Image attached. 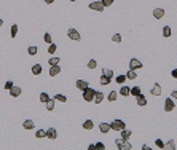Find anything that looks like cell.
<instances>
[{"label": "cell", "mask_w": 177, "mask_h": 150, "mask_svg": "<svg viewBox=\"0 0 177 150\" xmlns=\"http://www.w3.org/2000/svg\"><path fill=\"white\" fill-rule=\"evenodd\" d=\"M59 62H61V59H59V57H56V56H54V57H50V59H48V64H50V65H57Z\"/></svg>", "instance_id": "31"}, {"label": "cell", "mask_w": 177, "mask_h": 150, "mask_svg": "<svg viewBox=\"0 0 177 150\" xmlns=\"http://www.w3.org/2000/svg\"><path fill=\"white\" fill-rule=\"evenodd\" d=\"M131 134H133V133H131L129 130H126V128H125V130H121V139H126V141H129Z\"/></svg>", "instance_id": "22"}, {"label": "cell", "mask_w": 177, "mask_h": 150, "mask_svg": "<svg viewBox=\"0 0 177 150\" xmlns=\"http://www.w3.org/2000/svg\"><path fill=\"white\" fill-rule=\"evenodd\" d=\"M163 37H164V38L171 37V27H169V26H164V27H163Z\"/></svg>", "instance_id": "33"}, {"label": "cell", "mask_w": 177, "mask_h": 150, "mask_svg": "<svg viewBox=\"0 0 177 150\" xmlns=\"http://www.w3.org/2000/svg\"><path fill=\"white\" fill-rule=\"evenodd\" d=\"M75 85H77V89H80V91H85V89L88 88V81H85V80H77L75 81Z\"/></svg>", "instance_id": "13"}, {"label": "cell", "mask_w": 177, "mask_h": 150, "mask_svg": "<svg viewBox=\"0 0 177 150\" xmlns=\"http://www.w3.org/2000/svg\"><path fill=\"white\" fill-rule=\"evenodd\" d=\"M96 67H97V62L94 61V59H89V61H88V69L89 70H94Z\"/></svg>", "instance_id": "35"}, {"label": "cell", "mask_w": 177, "mask_h": 150, "mask_svg": "<svg viewBox=\"0 0 177 150\" xmlns=\"http://www.w3.org/2000/svg\"><path fill=\"white\" fill-rule=\"evenodd\" d=\"M115 145H117L118 150H131L133 149L131 142L126 141V139H118V141H115Z\"/></svg>", "instance_id": "1"}, {"label": "cell", "mask_w": 177, "mask_h": 150, "mask_svg": "<svg viewBox=\"0 0 177 150\" xmlns=\"http://www.w3.org/2000/svg\"><path fill=\"white\" fill-rule=\"evenodd\" d=\"M88 150H96V145H94V144H93V145H89Z\"/></svg>", "instance_id": "48"}, {"label": "cell", "mask_w": 177, "mask_h": 150, "mask_svg": "<svg viewBox=\"0 0 177 150\" xmlns=\"http://www.w3.org/2000/svg\"><path fill=\"white\" fill-rule=\"evenodd\" d=\"M27 53H29V56H35V54L38 53V48L32 45V46H29L27 48Z\"/></svg>", "instance_id": "24"}, {"label": "cell", "mask_w": 177, "mask_h": 150, "mask_svg": "<svg viewBox=\"0 0 177 150\" xmlns=\"http://www.w3.org/2000/svg\"><path fill=\"white\" fill-rule=\"evenodd\" d=\"M115 80H117V83H120V85H123V83H125V81L128 80V78H126V75H118V77L115 78Z\"/></svg>", "instance_id": "37"}, {"label": "cell", "mask_w": 177, "mask_h": 150, "mask_svg": "<svg viewBox=\"0 0 177 150\" xmlns=\"http://www.w3.org/2000/svg\"><path fill=\"white\" fill-rule=\"evenodd\" d=\"M144 67V64H142L139 59H136V57H133L131 61H129V69H134V70H139Z\"/></svg>", "instance_id": "6"}, {"label": "cell", "mask_w": 177, "mask_h": 150, "mask_svg": "<svg viewBox=\"0 0 177 150\" xmlns=\"http://www.w3.org/2000/svg\"><path fill=\"white\" fill-rule=\"evenodd\" d=\"M22 128H24V130H34V128H35V123H34L32 120H24Z\"/></svg>", "instance_id": "17"}, {"label": "cell", "mask_w": 177, "mask_h": 150, "mask_svg": "<svg viewBox=\"0 0 177 150\" xmlns=\"http://www.w3.org/2000/svg\"><path fill=\"white\" fill-rule=\"evenodd\" d=\"M164 149H168V150H176L177 149V145H176V142H174V139H171V141L166 144V147Z\"/></svg>", "instance_id": "25"}, {"label": "cell", "mask_w": 177, "mask_h": 150, "mask_svg": "<svg viewBox=\"0 0 177 150\" xmlns=\"http://www.w3.org/2000/svg\"><path fill=\"white\" fill-rule=\"evenodd\" d=\"M117 97H118V93H117V91H112V93H109L107 99H109L110 102H115V101H117Z\"/></svg>", "instance_id": "26"}, {"label": "cell", "mask_w": 177, "mask_h": 150, "mask_svg": "<svg viewBox=\"0 0 177 150\" xmlns=\"http://www.w3.org/2000/svg\"><path fill=\"white\" fill-rule=\"evenodd\" d=\"M69 2H75V0H69Z\"/></svg>", "instance_id": "50"}, {"label": "cell", "mask_w": 177, "mask_h": 150, "mask_svg": "<svg viewBox=\"0 0 177 150\" xmlns=\"http://www.w3.org/2000/svg\"><path fill=\"white\" fill-rule=\"evenodd\" d=\"M113 2H115V0H102V5H104L105 8H107V7H112Z\"/></svg>", "instance_id": "41"}, {"label": "cell", "mask_w": 177, "mask_h": 150, "mask_svg": "<svg viewBox=\"0 0 177 150\" xmlns=\"http://www.w3.org/2000/svg\"><path fill=\"white\" fill-rule=\"evenodd\" d=\"M56 50H57V46L54 43H50L48 45V54H51V56H53V54L56 53Z\"/></svg>", "instance_id": "30"}, {"label": "cell", "mask_w": 177, "mask_h": 150, "mask_svg": "<svg viewBox=\"0 0 177 150\" xmlns=\"http://www.w3.org/2000/svg\"><path fill=\"white\" fill-rule=\"evenodd\" d=\"M104 101V93H101V91H96V96H94V101L96 104H101V102Z\"/></svg>", "instance_id": "20"}, {"label": "cell", "mask_w": 177, "mask_h": 150, "mask_svg": "<svg viewBox=\"0 0 177 150\" xmlns=\"http://www.w3.org/2000/svg\"><path fill=\"white\" fill-rule=\"evenodd\" d=\"M150 94L152 96H161V85L160 83H153L152 89H150Z\"/></svg>", "instance_id": "8"}, {"label": "cell", "mask_w": 177, "mask_h": 150, "mask_svg": "<svg viewBox=\"0 0 177 150\" xmlns=\"http://www.w3.org/2000/svg\"><path fill=\"white\" fill-rule=\"evenodd\" d=\"M35 137H37V139H43V137H46V131H45V130H38V131L35 133Z\"/></svg>", "instance_id": "32"}, {"label": "cell", "mask_w": 177, "mask_h": 150, "mask_svg": "<svg viewBox=\"0 0 177 150\" xmlns=\"http://www.w3.org/2000/svg\"><path fill=\"white\" fill-rule=\"evenodd\" d=\"M11 86H13V81H7V83H5V89H7V91H10Z\"/></svg>", "instance_id": "44"}, {"label": "cell", "mask_w": 177, "mask_h": 150, "mask_svg": "<svg viewBox=\"0 0 177 150\" xmlns=\"http://www.w3.org/2000/svg\"><path fill=\"white\" fill-rule=\"evenodd\" d=\"M102 75H107V77L112 78L113 77V70L112 69H104V70H102Z\"/></svg>", "instance_id": "40"}, {"label": "cell", "mask_w": 177, "mask_h": 150, "mask_svg": "<svg viewBox=\"0 0 177 150\" xmlns=\"http://www.w3.org/2000/svg\"><path fill=\"white\" fill-rule=\"evenodd\" d=\"M171 97H172L174 101H177V89H174L172 93H171Z\"/></svg>", "instance_id": "45"}, {"label": "cell", "mask_w": 177, "mask_h": 150, "mask_svg": "<svg viewBox=\"0 0 177 150\" xmlns=\"http://www.w3.org/2000/svg\"><path fill=\"white\" fill-rule=\"evenodd\" d=\"M53 2H54V0H45V3H46V5H51Z\"/></svg>", "instance_id": "47"}, {"label": "cell", "mask_w": 177, "mask_h": 150, "mask_svg": "<svg viewBox=\"0 0 177 150\" xmlns=\"http://www.w3.org/2000/svg\"><path fill=\"white\" fill-rule=\"evenodd\" d=\"M94 96H96V89L89 88V86L83 91V99H85L86 102H93V101H94Z\"/></svg>", "instance_id": "2"}, {"label": "cell", "mask_w": 177, "mask_h": 150, "mask_svg": "<svg viewBox=\"0 0 177 150\" xmlns=\"http://www.w3.org/2000/svg\"><path fill=\"white\" fill-rule=\"evenodd\" d=\"M112 42L113 43H121V35L120 34H115V35L112 37Z\"/></svg>", "instance_id": "39"}, {"label": "cell", "mask_w": 177, "mask_h": 150, "mask_svg": "<svg viewBox=\"0 0 177 150\" xmlns=\"http://www.w3.org/2000/svg\"><path fill=\"white\" fill-rule=\"evenodd\" d=\"M67 35H69V38H70V40H73V42H80V34H78V30H77V29H73V27H70L67 30Z\"/></svg>", "instance_id": "4"}, {"label": "cell", "mask_w": 177, "mask_h": 150, "mask_svg": "<svg viewBox=\"0 0 177 150\" xmlns=\"http://www.w3.org/2000/svg\"><path fill=\"white\" fill-rule=\"evenodd\" d=\"M126 78H128V80H136L137 78V70L129 69L128 72H126Z\"/></svg>", "instance_id": "16"}, {"label": "cell", "mask_w": 177, "mask_h": 150, "mask_svg": "<svg viewBox=\"0 0 177 150\" xmlns=\"http://www.w3.org/2000/svg\"><path fill=\"white\" fill-rule=\"evenodd\" d=\"M155 145L158 147V149H164L166 147V144L163 141H161V139H157V141H155Z\"/></svg>", "instance_id": "38"}, {"label": "cell", "mask_w": 177, "mask_h": 150, "mask_svg": "<svg viewBox=\"0 0 177 150\" xmlns=\"http://www.w3.org/2000/svg\"><path fill=\"white\" fill-rule=\"evenodd\" d=\"M2 26H3V21H2V19H0V27H2Z\"/></svg>", "instance_id": "49"}, {"label": "cell", "mask_w": 177, "mask_h": 150, "mask_svg": "<svg viewBox=\"0 0 177 150\" xmlns=\"http://www.w3.org/2000/svg\"><path fill=\"white\" fill-rule=\"evenodd\" d=\"M83 128H85V130H89V131H91V130L94 128V123L91 122V120H86V122L83 123Z\"/></svg>", "instance_id": "28"}, {"label": "cell", "mask_w": 177, "mask_h": 150, "mask_svg": "<svg viewBox=\"0 0 177 150\" xmlns=\"http://www.w3.org/2000/svg\"><path fill=\"white\" fill-rule=\"evenodd\" d=\"M59 73H61L59 64L57 65H50V77H56V75H59Z\"/></svg>", "instance_id": "12"}, {"label": "cell", "mask_w": 177, "mask_h": 150, "mask_svg": "<svg viewBox=\"0 0 177 150\" xmlns=\"http://www.w3.org/2000/svg\"><path fill=\"white\" fill-rule=\"evenodd\" d=\"M171 75H172V78H176V80H177V69H174L172 72H171Z\"/></svg>", "instance_id": "46"}, {"label": "cell", "mask_w": 177, "mask_h": 150, "mask_svg": "<svg viewBox=\"0 0 177 150\" xmlns=\"http://www.w3.org/2000/svg\"><path fill=\"white\" fill-rule=\"evenodd\" d=\"M94 145H96V150H105V144H102V142H97Z\"/></svg>", "instance_id": "42"}, {"label": "cell", "mask_w": 177, "mask_h": 150, "mask_svg": "<svg viewBox=\"0 0 177 150\" xmlns=\"http://www.w3.org/2000/svg\"><path fill=\"white\" fill-rule=\"evenodd\" d=\"M118 94H121V96H129V94H131V88L123 85V86L120 88V91H118Z\"/></svg>", "instance_id": "18"}, {"label": "cell", "mask_w": 177, "mask_h": 150, "mask_svg": "<svg viewBox=\"0 0 177 150\" xmlns=\"http://www.w3.org/2000/svg\"><path fill=\"white\" fill-rule=\"evenodd\" d=\"M101 85H110L112 83V78L107 77V75H101V81H99Z\"/></svg>", "instance_id": "21"}, {"label": "cell", "mask_w": 177, "mask_h": 150, "mask_svg": "<svg viewBox=\"0 0 177 150\" xmlns=\"http://www.w3.org/2000/svg\"><path fill=\"white\" fill-rule=\"evenodd\" d=\"M54 102H56V101H54V97H53V99L50 97L48 101L45 102V107H46V110H50V112H53V110H54Z\"/></svg>", "instance_id": "15"}, {"label": "cell", "mask_w": 177, "mask_h": 150, "mask_svg": "<svg viewBox=\"0 0 177 150\" xmlns=\"http://www.w3.org/2000/svg\"><path fill=\"white\" fill-rule=\"evenodd\" d=\"M54 101H59V102H67V97L64 96V94H54Z\"/></svg>", "instance_id": "27"}, {"label": "cell", "mask_w": 177, "mask_h": 150, "mask_svg": "<svg viewBox=\"0 0 177 150\" xmlns=\"http://www.w3.org/2000/svg\"><path fill=\"white\" fill-rule=\"evenodd\" d=\"M174 107H176V104H174V99H172V97H166V101H164V110H166V112H172Z\"/></svg>", "instance_id": "7"}, {"label": "cell", "mask_w": 177, "mask_h": 150, "mask_svg": "<svg viewBox=\"0 0 177 150\" xmlns=\"http://www.w3.org/2000/svg\"><path fill=\"white\" fill-rule=\"evenodd\" d=\"M38 99H40V102H43V104H45V102H46V101L50 99V94H48V93H42Z\"/></svg>", "instance_id": "36"}, {"label": "cell", "mask_w": 177, "mask_h": 150, "mask_svg": "<svg viewBox=\"0 0 177 150\" xmlns=\"http://www.w3.org/2000/svg\"><path fill=\"white\" fill-rule=\"evenodd\" d=\"M126 125L123 120H113L112 123H110V130H115V131H121V130H125Z\"/></svg>", "instance_id": "3"}, {"label": "cell", "mask_w": 177, "mask_h": 150, "mask_svg": "<svg viewBox=\"0 0 177 150\" xmlns=\"http://www.w3.org/2000/svg\"><path fill=\"white\" fill-rule=\"evenodd\" d=\"M99 130H101L102 134H107L110 131V123H101L99 125Z\"/></svg>", "instance_id": "19"}, {"label": "cell", "mask_w": 177, "mask_h": 150, "mask_svg": "<svg viewBox=\"0 0 177 150\" xmlns=\"http://www.w3.org/2000/svg\"><path fill=\"white\" fill-rule=\"evenodd\" d=\"M43 38H45V42H46V43H53V38H51V35H50V34H45V37H43Z\"/></svg>", "instance_id": "43"}, {"label": "cell", "mask_w": 177, "mask_h": 150, "mask_svg": "<svg viewBox=\"0 0 177 150\" xmlns=\"http://www.w3.org/2000/svg\"><path fill=\"white\" fill-rule=\"evenodd\" d=\"M10 34H11V38H15V37H16V34H18V24H13V26H11V29H10Z\"/></svg>", "instance_id": "34"}, {"label": "cell", "mask_w": 177, "mask_h": 150, "mask_svg": "<svg viewBox=\"0 0 177 150\" xmlns=\"http://www.w3.org/2000/svg\"><path fill=\"white\" fill-rule=\"evenodd\" d=\"M21 93H22V89H21L19 86H15V85H13L11 88H10V96H13V97L21 96Z\"/></svg>", "instance_id": "10"}, {"label": "cell", "mask_w": 177, "mask_h": 150, "mask_svg": "<svg viewBox=\"0 0 177 150\" xmlns=\"http://www.w3.org/2000/svg\"><path fill=\"white\" fill-rule=\"evenodd\" d=\"M104 5H102V0H96V2H91L89 3V10H94V11H104Z\"/></svg>", "instance_id": "5"}, {"label": "cell", "mask_w": 177, "mask_h": 150, "mask_svg": "<svg viewBox=\"0 0 177 150\" xmlns=\"http://www.w3.org/2000/svg\"><path fill=\"white\" fill-rule=\"evenodd\" d=\"M136 102H137V106L139 107H145L147 106V99H145V96L144 94H139V96H136Z\"/></svg>", "instance_id": "11"}, {"label": "cell", "mask_w": 177, "mask_h": 150, "mask_svg": "<svg viewBox=\"0 0 177 150\" xmlns=\"http://www.w3.org/2000/svg\"><path fill=\"white\" fill-rule=\"evenodd\" d=\"M166 11L163 8H153V18L155 19H161V18H164Z\"/></svg>", "instance_id": "9"}, {"label": "cell", "mask_w": 177, "mask_h": 150, "mask_svg": "<svg viewBox=\"0 0 177 150\" xmlns=\"http://www.w3.org/2000/svg\"><path fill=\"white\" fill-rule=\"evenodd\" d=\"M32 73H34V75H40V73H42V65L40 64L32 65Z\"/></svg>", "instance_id": "23"}, {"label": "cell", "mask_w": 177, "mask_h": 150, "mask_svg": "<svg viewBox=\"0 0 177 150\" xmlns=\"http://www.w3.org/2000/svg\"><path fill=\"white\" fill-rule=\"evenodd\" d=\"M141 93H142V91H141V86H133V88H131V94H133L134 97L139 96Z\"/></svg>", "instance_id": "29"}, {"label": "cell", "mask_w": 177, "mask_h": 150, "mask_svg": "<svg viewBox=\"0 0 177 150\" xmlns=\"http://www.w3.org/2000/svg\"><path fill=\"white\" fill-rule=\"evenodd\" d=\"M46 137L51 139V141H54V139L57 137V131L54 130V128H48V130H46Z\"/></svg>", "instance_id": "14"}]
</instances>
